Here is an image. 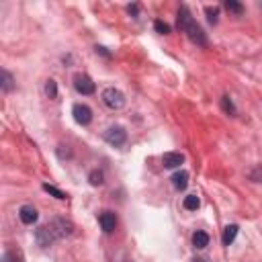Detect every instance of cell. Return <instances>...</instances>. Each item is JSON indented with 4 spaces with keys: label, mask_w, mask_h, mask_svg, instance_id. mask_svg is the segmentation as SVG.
I'll use <instances>...</instances> for the list:
<instances>
[{
    "label": "cell",
    "mask_w": 262,
    "mask_h": 262,
    "mask_svg": "<svg viewBox=\"0 0 262 262\" xmlns=\"http://www.w3.org/2000/svg\"><path fill=\"white\" fill-rule=\"evenodd\" d=\"M101 99H102V102L107 104L109 109H113V111H117V109H121V107L125 104L123 92L117 90V88H104L102 94H101Z\"/></svg>",
    "instance_id": "cell-2"
},
{
    "label": "cell",
    "mask_w": 262,
    "mask_h": 262,
    "mask_svg": "<svg viewBox=\"0 0 262 262\" xmlns=\"http://www.w3.org/2000/svg\"><path fill=\"white\" fill-rule=\"evenodd\" d=\"M19 217H21V221H23L25 225H31V223L37 221L39 213H37V209H35L33 205H23V207L19 209Z\"/></svg>",
    "instance_id": "cell-8"
},
{
    "label": "cell",
    "mask_w": 262,
    "mask_h": 262,
    "mask_svg": "<svg viewBox=\"0 0 262 262\" xmlns=\"http://www.w3.org/2000/svg\"><path fill=\"white\" fill-rule=\"evenodd\" d=\"M43 190H45V193H49V195H54L56 199H59V201H64L68 195L66 193H62V190L59 189H56V187H51V185H43Z\"/></svg>",
    "instance_id": "cell-16"
},
{
    "label": "cell",
    "mask_w": 262,
    "mask_h": 262,
    "mask_svg": "<svg viewBox=\"0 0 262 262\" xmlns=\"http://www.w3.org/2000/svg\"><path fill=\"white\" fill-rule=\"evenodd\" d=\"M88 180H90V185H92V187H101L102 182H104V174H102L101 170H92V172H90V176H88Z\"/></svg>",
    "instance_id": "cell-15"
},
{
    "label": "cell",
    "mask_w": 262,
    "mask_h": 262,
    "mask_svg": "<svg viewBox=\"0 0 262 262\" xmlns=\"http://www.w3.org/2000/svg\"><path fill=\"white\" fill-rule=\"evenodd\" d=\"M2 262H21V258H19V254H16V252L8 250V252H4V256H2Z\"/></svg>",
    "instance_id": "cell-23"
},
{
    "label": "cell",
    "mask_w": 262,
    "mask_h": 262,
    "mask_svg": "<svg viewBox=\"0 0 262 262\" xmlns=\"http://www.w3.org/2000/svg\"><path fill=\"white\" fill-rule=\"evenodd\" d=\"M154 27H156V31H158L160 35H168V33H170V27H168V25H166L164 21H156Z\"/></svg>",
    "instance_id": "cell-22"
},
{
    "label": "cell",
    "mask_w": 262,
    "mask_h": 262,
    "mask_svg": "<svg viewBox=\"0 0 262 262\" xmlns=\"http://www.w3.org/2000/svg\"><path fill=\"white\" fill-rule=\"evenodd\" d=\"M35 240H37V244L41 248H47V246H51V244L56 242V235L49 230V225H41V228L35 232Z\"/></svg>",
    "instance_id": "cell-6"
},
{
    "label": "cell",
    "mask_w": 262,
    "mask_h": 262,
    "mask_svg": "<svg viewBox=\"0 0 262 262\" xmlns=\"http://www.w3.org/2000/svg\"><path fill=\"white\" fill-rule=\"evenodd\" d=\"M205 13H207V19H209V23H217V16H219V8L217 6H207L205 8Z\"/></svg>",
    "instance_id": "cell-18"
},
{
    "label": "cell",
    "mask_w": 262,
    "mask_h": 262,
    "mask_svg": "<svg viewBox=\"0 0 262 262\" xmlns=\"http://www.w3.org/2000/svg\"><path fill=\"white\" fill-rule=\"evenodd\" d=\"M74 88L80 94H92L94 92V82L86 74H78L74 78Z\"/></svg>",
    "instance_id": "cell-7"
},
{
    "label": "cell",
    "mask_w": 262,
    "mask_h": 262,
    "mask_svg": "<svg viewBox=\"0 0 262 262\" xmlns=\"http://www.w3.org/2000/svg\"><path fill=\"white\" fill-rule=\"evenodd\" d=\"M2 88H4L6 92H8V90H13V76L8 74L6 70L2 72Z\"/></svg>",
    "instance_id": "cell-21"
},
{
    "label": "cell",
    "mask_w": 262,
    "mask_h": 262,
    "mask_svg": "<svg viewBox=\"0 0 262 262\" xmlns=\"http://www.w3.org/2000/svg\"><path fill=\"white\" fill-rule=\"evenodd\" d=\"M235 235H238V225H228L223 232V244L225 246H230V244L235 240Z\"/></svg>",
    "instance_id": "cell-13"
},
{
    "label": "cell",
    "mask_w": 262,
    "mask_h": 262,
    "mask_svg": "<svg viewBox=\"0 0 262 262\" xmlns=\"http://www.w3.org/2000/svg\"><path fill=\"white\" fill-rule=\"evenodd\" d=\"M193 262H205V260H203V258H195Z\"/></svg>",
    "instance_id": "cell-25"
},
{
    "label": "cell",
    "mask_w": 262,
    "mask_h": 262,
    "mask_svg": "<svg viewBox=\"0 0 262 262\" xmlns=\"http://www.w3.org/2000/svg\"><path fill=\"white\" fill-rule=\"evenodd\" d=\"M45 92H47V97H49V99H58V84H56V80H47V84H45Z\"/></svg>",
    "instance_id": "cell-19"
},
{
    "label": "cell",
    "mask_w": 262,
    "mask_h": 262,
    "mask_svg": "<svg viewBox=\"0 0 262 262\" xmlns=\"http://www.w3.org/2000/svg\"><path fill=\"white\" fill-rule=\"evenodd\" d=\"M72 115L76 119V123H80V125H88L90 121H92V111L86 107V104H74V109H72Z\"/></svg>",
    "instance_id": "cell-5"
},
{
    "label": "cell",
    "mask_w": 262,
    "mask_h": 262,
    "mask_svg": "<svg viewBox=\"0 0 262 262\" xmlns=\"http://www.w3.org/2000/svg\"><path fill=\"white\" fill-rule=\"evenodd\" d=\"M185 209L187 211H197L199 209V205H201V201H199V197L197 195H189V197H185Z\"/></svg>",
    "instance_id": "cell-14"
},
{
    "label": "cell",
    "mask_w": 262,
    "mask_h": 262,
    "mask_svg": "<svg viewBox=\"0 0 262 262\" xmlns=\"http://www.w3.org/2000/svg\"><path fill=\"white\" fill-rule=\"evenodd\" d=\"M182 162H185V156H182L180 152H168V154L162 156L164 168H178Z\"/></svg>",
    "instance_id": "cell-9"
},
{
    "label": "cell",
    "mask_w": 262,
    "mask_h": 262,
    "mask_svg": "<svg viewBox=\"0 0 262 262\" xmlns=\"http://www.w3.org/2000/svg\"><path fill=\"white\" fill-rule=\"evenodd\" d=\"M207 244H209V235L205 232H195L193 233V246L195 248L203 250V248H207Z\"/></svg>",
    "instance_id": "cell-12"
},
{
    "label": "cell",
    "mask_w": 262,
    "mask_h": 262,
    "mask_svg": "<svg viewBox=\"0 0 262 262\" xmlns=\"http://www.w3.org/2000/svg\"><path fill=\"white\" fill-rule=\"evenodd\" d=\"M225 8H228L230 13H235V15H242L244 13V6L240 2H235V0H228V2H225Z\"/></svg>",
    "instance_id": "cell-17"
},
{
    "label": "cell",
    "mask_w": 262,
    "mask_h": 262,
    "mask_svg": "<svg viewBox=\"0 0 262 262\" xmlns=\"http://www.w3.org/2000/svg\"><path fill=\"white\" fill-rule=\"evenodd\" d=\"M221 109L225 113H230V115H235V107H233V102L230 101V97H223L221 99Z\"/></svg>",
    "instance_id": "cell-20"
},
{
    "label": "cell",
    "mask_w": 262,
    "mask_h": 262,
    "mask_svg": "<svg viewBox=\"0 0 262 262\" xmlns=\"http://www.w3.org/2000/svg\"><path fill=\"white\" fill-rule=\"evenodd\" d=\"M172 185H174V189H176V190H185L187 185H189V172H185V170L176 172L172 176Z\"/></svg>",
    "instance_id": "cell-11"
},
{
    "label": "cell",
    "mask_w": 262,
    "mask_h": 262,
    "mask_svg": "<svg viewBox=\"0 0 262 262\" xmlns=\"http://www.w3.org/2000/svg\"><path fill=\"white\" fill-rule=\"evenodd\" d=\"M127 11H129L131 15H137V11H139V8H137V4H131V6H127Z\"/></svg>",
    "instance_id": "cell-24"
},
{
    "label": "cell",
    "mask_w": 262,
    "mask_h": 262,
    "mask_svg": "<svg viewBox=\"0 0 262 262\" xmlns=\"http://www.w3.org/2000/svg\"><path fill=\"white\" fill-rule=\"evenodd\" d=\"M49 230L54 232L56 240H62V238H66V235H70V233H72L74 225L70 223V221H66V219H54V221L49 223Z\"/></svg>",
    "instance_id": "cell-4"
},
{
    "label": "cell",
    "mask_w": 262,
    "mask_h": 262,
    "mask_svg": "<svg viewBox=\"0 0 262 262\" xmlns=\"http://www.w3.org/2000/svg\"><path fill=\"white\" fill-rule=\"evenodd\" d=\"M99 221H101L102 232L111 233L113 230H115V225H117V217H115V213H113V211H104V213H101Z\"/></svg>",
    "instance_id": "cell-10"
},
{
    "label": "cell",
    "mask_w": 262,
    "mask_h": 262,
    "mask_svg": "<svg viewBox=\"0 0 262 262\" xmlns=\"http://www.w3.org/2000/svg\"><path fill=\"white\" fill-rule=\"evenodd\" d=\"M104 139H107V144L119 147V146H123V144H125L127 133H125V129H123V127H111V129L104 131Z\"/></svg>",
    "instance_id": "cell-3"
},
{
    "label": "cell",
    "mask_w": 262,
    "mask_h": 262,
    "mask_svg": "<svg viewBox=\"0 0 262 262\" xmlns=\"http://www.w3.org/2000/svg\"><path fill=\"white\" fill-rule=\"evenodd\" d=\"M178 29L182 33H187V37L193 43H197V45H207V37H205L203 29H201L197 21L190 16L187 6H180V11H178Z\"/></svg>",
    "instance_id": "cell-1"
}]
</instances>
